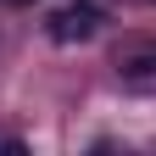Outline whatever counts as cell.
<instances>
[{
  "mask_svg": "<svg viewBox=\"0 0 156 156\" xmlns=\"http://www.w3.org/2000/svg\"><path fill=\"white\" fill-rule=\"evenodd\" d=\"M95 28H101V11L95 6H62L50 17V39L56 45H84V39H95Z\"/></svg>",
  "mask_w": 156,
  "mask_h": 156,
  "instance_id": "6da1fadb",
  "label": "cell"
},
{
  "mask_svg": "<svg viewBox=\"0 0 156 156\" xmlns=\"http://www.w3.org/2000/svg\"><path fill=\"white\" fill-rule=\"evenodd\" d=\"M117 73L128 84H156V39H128L117 45Z\"/></svg>",
  "mask_w": 156,
  "mask_h": 156,
  "instance_id": "7a4b0ae2",
  "label": "cell"
},
{
  "mask_svg": "<svg viewBox=\"0 0 156 156\" xmlns=\"http://www.w3.org/2000/svg\"><path fill=\"white\" fill-rule=\"evenodd\" d=\"M6 6H28V0H6Z\"/></svg>",
  "mask_w": 156,
  "mask_h": 156,
  "instance_id": "3957f363",
  "label": "cell"
}]
</instances>
